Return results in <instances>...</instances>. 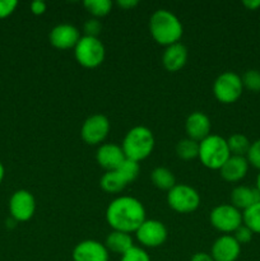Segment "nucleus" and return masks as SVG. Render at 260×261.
<instances>
[{
  "mask_svg": "<svg viewBox=\"0 0 260 261\" xmlns=\"http://www.w3.org/2000/svg\"><path fill=\"white\" fill-rule=\"evenodd\" d=\"M168 236V231L165 224L157 219H145L139 228L135 231L138 242L144 247L155 249L162 246Z\"/></svg>",
  "mask_w": 260,
  "mask_h": 261,
  "instance_id": "nucleus-10",
  "label": "nucleus"
},
{
  "mask_svg": "<svg viewBox=\"0 0 260 261\" xmlns=\"http://www.w3.org/2000/svg\"><path fill=\"white\" fill-rule=\"evenodd\" d=\"M246 160L250 166L260 171V139L251 143L249 152L246 154Z\"/></svg>",
  "mask_w": 260,
  "mask_h": 261,
  "instance_id": "nucleus-30",
  "label": "nucleus"
},
{
  "mask_svg": "<svg viewBox=\"0 0 260 261\" xmlns=\"http://www.w3.org/2000/svg\"><path fill=\"white\" fill-rule=\"evenodd\" d=\"M167 204L176 213H193L200 205V195L195 189L186 184H176L167 191Z\"/></svg>",
  "mask_w": 260,
  "mask_h": 261,
  "instance_id": "nucleus-7",
  "label": "nucleus"
},
{
  "mask_svg": "<svg viewBox=\"0 0 260 261\" xmlns=\"http://www.w3.org/2000/svg\"><path fill=\"white\" fill-rule=\"evenodd\" d=\"M242 221L254 234H260V201L242 212Z\"/></svg>",
  "mask_w": 260,
  "mask_h": 261,
  "instance_id": "nucleus-25",
  "label": "nucleus"
},
{
  "mask_svg": "<svg viewBox=\"0 0 260 261\" xmlns=\"http://www.w3.org/2000/svg\"><path fill=\"white\" fill-rule=\"evenodd\" d=\"M105 246L109 250V252H114V254L124 255L125 252L129 251L133 246H135L133 237L130 233H125V232L120 231H112L109 233L105 241Z\"/></svg>",
  "mask_w": 260,
  "mask_h": 261,
  "instance_id": "nucleus-20",
  "label": "nucleus"
},
{
  "mask_svg": "<svg viewBox=\"0 0 260 261\" xmlns=\"http://www.w3.org/2000/svg\"><path fill=\"white\" fill-rule=\"evenodd\" d=\"M176 154L183 161H191L198 158L199 154V143L193 139H181L176 144Z\"/></svg>",
  "mask_w": 260,
  "mask_h": 261,
  "instance_id": "nucleus-24",
  "label": "nucleus"
},
{
  "mask_svg": "<svg viewBox=\"0 0 260 261\" xmlns=\"http://www.w3.org/2000/svg\"><path fill=\"white\" fill-rule=\"evenodd\" d=\"M106 56V48L98 37L83 36L74 47L76 63L86 69H94L101 65Z\"/></svg>",
  "mask_w": 260,
  "mask_h": 261,
  "instance_id": "nucleus-5",
  "label": "nucleus"
},
{
  "mask_svg": "<svg viewBox=\"0 0 260 261\" xmlns=\"http://www.w3.org/2000/svg\"><path fill=\"white\" fill-rule=\"evenodd\" d=\"M242 5L249 10H257L260 8V0H244Z\"/></svg>",
  "mask_w": 260,
  "mask_h": 261,
  "instance_id": "nucleus-37",
  "label": "nucleus"
},
{
  "mask_svg": "<svg viewBox=\"0 0 260 261\" xmlns=\"http://www.w3.org/2000/svg\"><path fill=\"white\" fill-rule=\"evenodd\" d=\"M116 172L119 173L120 177L125 181V184H132L133 181L137 180V177L139 176L140 172V165L139 162H135L133 160H127L125 158L124 162L121 163L119 168L116 170Z\"/></svg>",
  "mask_w": 260,
  "mask_h": 261,
  "instance_id": "nucleus-27",
  "label": "nucleus"
},
{
  "mask_svg": "<svg viewBox=\"0 0 260 261\" xmlns=\"http://www.w3.org/2000/svg\"><path fill=\"white\" fill-rule=\"evenodd\" d=\"M105 217L112 231L135 233L145 221V209L137 198L122 195L109 204Z\"/></svg>",
  "mask_w": 260,
  "mask_h": 261,
  "instance_id": "nucleus-1",
  "label": "nucleus"
},
{
  "mask_svg": "<svg viewBox=\"0 0 260 261\" xmlns=\"http://www.w3.org/2000/svg\"><path fill=\"white\" fill-rule=\"evenodd\" d=\"M244 92L241 76L235 71H224L219 74L213 83V93L217 101L223 105L235 103Z\"/></svg>",
  "mask_w": 260,
  "mask_h": 261,
  "instance_id": "nucleus-6",
  "label": "nucleus"
},
{
  "mask_svg": "<svg viewBox=\"0 0 260 261\" xmlns=\"http://www.w3.org/2000/svg\"><path fill=\"white\" fill-rule=\"evenodd\" d=\"M232 236H233L235 239H236V241L242 246V245H246L249 244V242H251L252 237H254V233H252V231L249 228V227L242 224V226H240L239 228L233 232Z\"/></svg>",
  "mask_w": 260,
  "mask_h": 261,
  "instance_id": "nucleus-31",
  "label": "nucleus"
},
{
  "mask_svg": "<svg viewBox=\"0 0 260 261\" xmlns=\"http://www.w3.org/2000/svg\"><path fill=\"white\" fill-rule=\"evenodd\" d=\"M249 167L250 165L247 162L246 157L231 155L221 167L219 175L227 182H240V181L246 177L247 172H249Z\"/></svg>",
  "mask_w": 260,
  "mask_h": 261,
  "instance_id": "nucleus-17",
  "label": "nucleus"
},
{
  "mask_svg": "<svg viewBox=\"0 0 260 261\" xmlns=\"http://www.w3.org/2000/svg\"><path fill=\"white\" fill-rule=\"evenodd\" d=\"M83 30L86 35L89 36V37H98V35L101 33L102 24L97 18H92V19H88L83 25Z\"/></svg>",
  "mask_w": 260,
  "mask_h": 261,
  "instance_id": "nucleus-32",
  "label": "nucleus"
},
{
  "mask_svg": "<svg viewBox=\"0 0 260 261\" xmlns=\"http://www.w3.org/2000/svg\"><path fill=\"white\" fill-rule=\"evenodd\" d=\"M149 32L158 45L167 47L181 40L184 27L181 20L170 10L158 9L150 15Z\"/></svg>",
  "mask_w": 260,
  "mask_h": 261,
  "instance_id": "nucleus-2",
  "label": "nucleus"
},
{
  "mask_svg": "<svg viewBox=\"0 0 260 261\" xmlns=\"http://www.w3.org/2000/svg\"><path fill=\"white\" fill-rule=\"evenodd\" d=\"M241 254V245L232 234H222L214 241L211 256L214 261H236Z\"/></svg>",
  "mask_w": 260,
  "mask_h": 261,
  "instance_id": "nucleus-14",
  "label": "nucleus"
},
{
  "mask_svg": "<svg viewBox=\"0 0 260 261\" xmlns=\"http://www.w3.org/2000/svg\"><path fill=\"white\" fill-rule=\"evenodd\" d=\"M125 154L121 145L115 143H103L96 152V161L103 170L116 171L125 161Z\"/></svg>",
  "mask_w": 260,
  "mask_h": 261,
  "instance_id": "nucleus-15",
  "label": "nucleus"
},
{
  "mask_svg": "<svg viewBox=\"0 0 260 261\" xmlns=\"http://www.w3.org/2000/svg\"><path fill=\"white\" fill-rule=\"evenodd\" d=\"M17 7L18 2L15 0H0V19L9 17Z\"/></svg>",
  "mask_w": 260,
  "mask_h": 261,
  "instance_id": "nucleus-33",
  "label": "nucleus"
},
{
  "mask_svg": "<svg viewBox=\"0 0 260 261\" xmlns=\"http://www.w3.org/2000/svg\"><path fill=\"white\" fill-rule=\"evenodd\" d=\"M83 5L87 12L97 19L106 17L112 9V2H110V0H86Z\"/></svg>",
  "mask_w": 260,
  "mask_h": 261,
  "instance_id": "nucleus-26",
  "label": "nucleus"
},
{
  "mask_svg": "<svg viewBox=\"0 0 260 261\" xmlns=\"http://www.w3.org/2000/svg\"><path fill=\"white\" fill-rule=\"evenodd\" d=\"M260 201V193L256 188L239 185L231 191V204L239 211L244 212Z\"/></svg>",
  "mask_w": 260,
  "mask_h": 261,
  "instance_id": "nucleus-19",
  "label": "nucleus"
},
{
  "mask_svg": "<svg viewBox=\"0 0 260 261\" xmlns=\"http://www.w3.org/2000/svg\"><path fill=\"white\" fill-rule=\"evenodd\" d=\"M47 9V4L42 0H36V2L31 3V12L35 15H42Z\"/></svg>",
  "mask_w": 260,
  "mask_h": 261,
  "instance_id": "nucleus-34",
  "label": "nucleus"
},
{
  "mask_svg": "<svg viewBox=\"0 0 260 261\" xmlns=\"http://www.w3.org/2000/svg\"><path fill=\"white\" fill-rule=\"evenodd\" d=\"M120 261H150V256L143 247L133 246L129 251L121 255Z\"/></svg>",
  "mask_w": 260,
  "mask_h": 261,
  "instance_id": "nucleus-29",
  "label": "nucleus"
},
{
  "mask_svg": "<svg viewBox=\"0 0 260 261\" xmlns=\"http://www.w3.org/2000/svg\"><path fill=\"white\" fill-rule=\"evenodd\" d=\"M99 186L109 194H119L126 188V184L116 171H107L99 180Z\"/></svg>",
  "mask_w": 260,
  "mask_h": 261,
  "instance_id": "nucleus-22",
  "label": "nucleus"
},
{
  "mask_svg": "<svg viewBox=\"0 0 260 261\" xmlns=\"http://www.w3.org/2000/svg\"><path fill=\"white\" fill-rule=\"evenodd\" d=\"M116 4L119 5L120 8H122V9L129 10V9H133V8L137 7L138 2L137 0H119Z\"/></svg>",
  "mask_w": 260,
  "mask_h": 261,
  "instance_id": "nucleus-35",
  "label": "nucleus"
},
{
  "mask_svg": "<svg viewBox=\"0 0 260 261\" xmlns=\"http://www.w3.org/2000/svg\"><path fill=\"white\" fill-rule=\"evenodd\" d=\"M188 48L181 42L167 46L162 55L163 68L167 71H171V73L180 71L185 66L186 61H188Z\"/></svg>",
  "mask_w": 260,
  "mask_h": 261,
  "instance_id": "nucleus-18",
  "label": "nucleus"
},
{
  "mask_svg": "<svg viewBox=\"0 0 260 261\" xmlns=\"http://www.w3.org/2000/svg\"><path fill=\"white\" fill-rule=\"evenodd\" d=\"M209 222L212 227L224 234H231L244 224L242 212L235 208L232 204H221L212 209L209 214Z\"/></svg>",
  "mask_w": 260,
  "mask_h": 261,
  "instance_id": "nucleus-8",
  "label": "nucleus"
},
{
  "mask_svg": "<svg viewBox=\"0 0 260 261\" xmlns=\"http://www.w3.org/2000/svg\"><path fill=\"white\" fill-rule=\"evenodd\" d=\"M71 257L73 261H109L110 252L105 244L96 240H84L75 245Z\"/></svg>",
  "mask_w": 260,
  "mask_h": 261,
  "instance_id": "nucleus-12",
  "label": "nucleus"
},
{
  "mask_svg": "<svg viewBox=\"0 0 260 261\" xmlns=\"http://www.w3.org/2000/svg\"><path fill=\"white\" fill-rule=\"evenodd\" d=\"M255 188L257 189V191H259L260 193V172L257 173V177H256V186H255Z\"/></svg>",
  "mask_w": 260,
  "mask_h": 261,
  "instance_id": "nucleus-39",
  "label": "nucleus"
},
{
  "mask_svg": "<svg viewBox=\"0 0 260 261\" xmlns=\"http://www.w3.org/2000/svg\"><path fill=\"white\" fill-rule=\"evenodd\" d=\"M4 176H5V168L4 166H3V163L0 162V184H2L3 180H4Z\"/></svg>",
  "mask_w": 260,
  "mask_h": 261,
  "instance_id": "nucleus-38",
  "label": "nucleus"
},
{
  "mask_svg": "<svg viewBox=\"0 0 260 261\" xmlns=\"http://www.w3.org/2000/svg\"><path fill=\"white\" fill-rule=\"evenodd\" d=\"M212 122L211 119L204 112L195 111L191 112L185 121V132L189 139L200 143L211 135Z\"/></svg>",
  "mask_w": 260,
  "mask_h": 261,
  "instance_id": "nucleus-16",
  "label": "nucleus"
},
{
  "mask_svg": "<svg viewBox=\"0 0 260 261\" xmlns=\"http://www.w3.org/2000/svg\"><path fill=\"white\" fill-rule=\"evenodd\" d=\"M48 40L53 47L58 50H69V48L75 47L78 41L81 40V35L75 25L61 23L50 31Z\"/></svg>",
  "mask_w": 260,
  "mask_h": 261,
  "instance_id": "nucleus-13",
  "label": "nucleus"
},
{
  "mask_svg": "<svg viewBox=\"0 0 260 261\" xmlns=\"http://www.w3.org/2000/svg\"><path fill=\"white\" fill-rule=\"evenodd\" d=\"M150 181L155 188L165 191H170L176 185L175 175L166 167H155L150 173Z\"/></svg>",
  "mask_w": 260,
  "mask_h": 261,
  "instance_id": "nucleus-21",
  "label": "nucleus"
},
{
  "mask_svg": "<svg viewBox=\"0 0 260 261\" xmlns=\"http://www.w3.org/2000/svg\"><path fill=\"white\" fill-rule=\"evenodd\" d=\"M190 261H214L213 257L211 256V254H206V252H196L191 256Z\"/></svg>",
  "mask_w": 260,
  "mask_h": 261,
  "instance_id": "nucleus-36",
  "label": "nucleus"
},
{
  "mask_svg": "<svg viewBox=\"0 0 260 261\" xmlns=\"http://www.w3.org/2000/svg\"><path fill=\"white\" fill-rule=\"evenodd\" d=\"M9 213L15 222H28L36 213V199L31 191L20 189L9 199Z\"/></svg>",
  "mask_w": 260,
  "mask_h": 261,
  "instance_id": "nucleus-11",
  "label": "nucleus"
},
{
  "mask_svg": "<svg viewBox=\"0 0 260 261\" xmlns=\"http://www.w3.org/2000/svg\"><path fill=\"white\" fill-rule=\"evenodd\" d=\"M111 125L107 116L102 114H94L84 120L81 129V137L88 145H99L109 135Z\"/></svg>",
  "mask_w": 260,
  "mask_h": 261,
  "instance_id": "nucleus-9",
  "label": "nucleus"
},
{
  "mask_svg": "<svg viewBox=\"0 0 260 261\" xmlns=\"http://www.w3.org/2000/svg\"><path fill=\"white\" fill-rule=\"evenodd\" d=\"M242 84H244V89L246 88L247 91L254 92V93H259L260 92V71L256 69H250L244 73L241 76Z\"/></svg>",
  "mask_w": 260,
  "mask_h": 261,
  "instance_id": "nucleus-28",
  "label": "nucleus"
},
{
  "mask_svg": "<svg viewBox=\"0 0 260 261\" xmlns=\"http://www.w3.org/2000/svg\"><path fill=\"white\" fill-rule=\"evenodd\" d=\"M154 135L147 126H134L125 134L122 140V152L127 160L135 162L145 160L154 149Z\"/></svg>",
  "mask_w": 260,
  "mask_h": 261,
  "instance_id": "nucleus-3",
  "label": "nucleus"
},
{
  "mask_svg": "<svg viewBox=\"0 0 260 261\" xmlns=\"http://www.w3.org/2000/svg\"><path fill=\"white\" fill-rule=\"evenodd\" d=\"M231 157L227 139L221 135L211 134L199 143V154L201 165L209 170H221L226 161Z\"/></svg>",
  "mask_w": 260,
  "mask_h": 261,
  "instance_id": "nucleus-4",
  "label": "nucleus"
},
{
  "mask_svg": "<svg viewBox=\"0 0 260 261\" xmlns=\"http://www.w3.org/2000/svg\"><path fill=\"white\" fill-rule=\"evenodd\" d=\"M227 145H228V149L231 155H240V157H246L247 152L250 149V145L251 142L249 140V138L244 134H232L231 137L227 139Z\"/></svg>",
  "mask_w": 260,
  "mask_h": 261,
  "instance_id": "nucleus-23",
  "label": "nucleus"
}]
</instances>
